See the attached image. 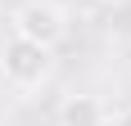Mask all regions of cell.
<instances>
[{
	"label": "cell",
	"mask_w": 131,
	"mask_h": 126,
	"mask_svg": "<svg viewBox=\"0 0 131 126\" xmlns=\"http://www.w3.org/2000/svg\"><path fill=\"white\" fill-rule=\"evenodd\" d=\"M0 72H5L9 86L32 90V86H41L50 77V50L36 45V41H27V36H9L0 45Z\"/></svg>",
	"instance_id": "1"
},
{
	"label": "cell",
	"mask_w": 131,
	"mask_h": 126,
	"mask_svg": "<svg viewBox=\"0 0 131 126\" xmlns=\"http://www.w3.org/2000/svg\"><path fill=\"white\" fill-rule=\"evenodd\" d=\"M14 36H27V41H36V45H45V50H54L68 36V14L54 0H27L14 14Z\"/></svg>",
	"instance_id": "2"
},
{
	"label": "cell",
	"mask_w": 131,
	"mask_h": 126,
	"mask_svg": "<svg viewBox=\"0 0 131 126\" xmlns=\"http://www.w3.org/2000/svg\"><path fill=\"white\" fill-rule=\"evenodd\" d=\"M104 122H108V108L95 95H68L59 104V126H104Z\"/></svg>",
	"instance_id": "3"
},
{
	"label": "cell",
	"mask_w": 131,
	"mask_h": 126,
	"mask_svg": "<svg viewBox=\"0 0 131 126\" xmlns=\"http://www.w3.org/2000/svg\"><path fill=\"white\" fill-rule=\"evenodd\" d=\"M113 126H131V104H127V108H122L118 117H113Z\"/></svg>",
	"instance_id": "4"
},
{
	"label": "cell",
	"mask_w": 131,
	"mask_h": 126,
	"mask_svg": "<svg viewBox=\"0 0 131 126\" xmlns=\"http://www.w3.org/2000/svg\"><path fill=\"white\" fill-rule=\"evenodd\" d=\"M100 5H127V0H100Z\"/></svg>",
	"instance_id": "5"
}]
</instances>
